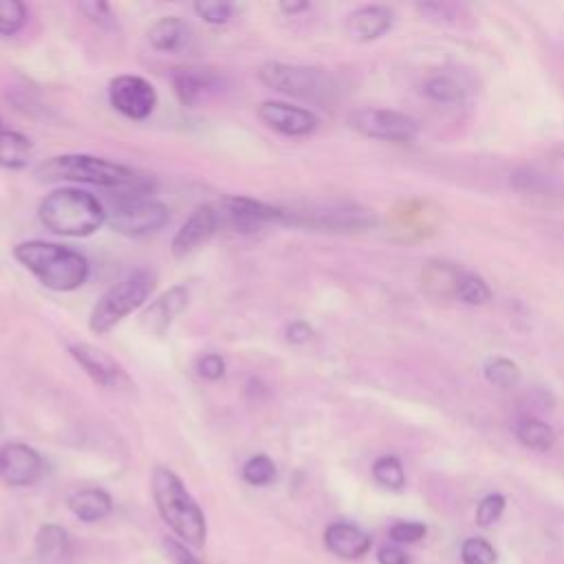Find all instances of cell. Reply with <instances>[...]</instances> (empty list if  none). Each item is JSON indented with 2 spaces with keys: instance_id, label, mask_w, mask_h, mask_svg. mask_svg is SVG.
Masks as SVG:
<instances>
[{
  "instance_id": "277c9868",
  "label": "cell",
  "mask_w": 564,
  "mask_h": 564,
  "mask_svg": "<svg viewBox=\"0 0 564 564\" xmlns=\"http://www.w3.org/2000/svg\"><path fill=\"white\" fill-rule=\"evenodd\" d=\"M40 181H73L99 187H126L137 181L134 170L128 165L93 156V154H57L35 167Z\"/></svg>"
},
{
  "instance_id": "44dd1931",
  "label": "cell",
  "mask_w": 564,
  "mask_h": 564,
  "mask_svg": "<svg viewBox=\"0 0 564 564\" xmlns=\"http://www.w3.org/2000/svg\"><path fill=\"white\" fill-rule=\"evenodd\" d=\"M33 156V143L29 137L15 130H0V167L22 170Z\"/></svg>"
},
{
  "instance_id": "ab89813d",
  "label": "cell",
  "mask_w": 564,
  "mask_h": 564,
  "mask_svg": "<svg viewBox=\"0 0 564 564\" xmlns=\"http://www.w3.org/2000/svg\"><path fill=\"white\" fill-rule=\"evenodd\" d=\"M0 130H2V126H0Z\"/></svg>"
},
{
  "instance_id": "83f0119b",
  "label": "cell",
  "mask_w": 564,
  "mask_h": 564,
  "mask_svg": "<svg viewBox=\"0 0 564 564\" xmlns=\"http://www.w3.org/2000/svg\"><path fill=\"white\" fill-rule=\"evenodd\" d=\"M26 22V7L20 0H0V35H15Z\"/></svg>"
},
{
  "instance_id": "4fadbf2b",
  "label": "cell",
  "mask_w": 564,
  "mask_h": 564,
  "mask_svg": "<svg viewBox=\"0 0 564 564\" xmlns=\"http://www.w3.org/2000/svg\"><path fill=\"white\" fill-rule=\"evenodd\" d=\"M220 229V216L216 205H200L196 207L189 218L178 227L172 238V256L185 258L196 251L203 242H207Z\"/></svg>"
},
{
  "instance_id": "3957f363",
  "label": "cell",
  "mask_w": 564,
  "mask_h": 564,
  "mask_svg": "<svg viewBox=\"0 0 564 564\" xmlns=\"http://www.w3.org/2000/svg\"><path fill=\"white\" fill-rule=\"evenodd\" d=\"M152 496L161 518L172 527V531L192 546H203L207 535V524L200 507L185 489L183 480L170 467H154L152 471Z\"/></svg>"
},
{
  "instance_id": "4dcf8cb0",
  "label": "cell",
  "mask_w": 564,
  "mask_h": 564,
  "mask_svg": "<svg viewBox=\"0 0 564 564\" xmlns=\"http://www.w3.org/2000/svg\"><path fill=\"white\" fill-rule=\"evenodd\" d=\"M194 13L207 22V24H227L231 13H234V4L231 2H218V0H200L194 4Z\"/></svg>"
},
{
  "instance_id": "2e32d148",
  "label": "cell",
  "mask_w": 564,
  "mask_h": 564,
  "mask_svg": "<svg viewBox=\"0 0 564 564\" xmlns=\"http://www.w3.org/2000/svg\"><path fill=\"white\" fill-rule=\"evenodd\" d=\"M394 13L383 4H364L346 15L344 29L355 42H372L392 29Z\"/></svg>"
},
{
  "instance_id": "d4e9b609",
  "label": "cell",
  "mask_w": 564,
  "mask_h": 564,
  "mask_svg": "<svg viewBox=\"0 0 564 564\" xmlns=\"http://www.w3.org/2000/svg\"><path fill=\"white\" fill-rule=\"evenodd\" d=\"M372 478L386 487V489H392V491H399L403 489L405 485V471H403V465L397 456L392 454H386V456H379L372 465Z\"/></svg>"
},
{
  "instance_id": "6da1fadb",
  "label": "cell",
  "mask_w": 564,
  "mask_h": 564,
  "mask_svg": "<svg viewBox=\"0 0 564 564\" xmlns=\"http://www.w3.org/2000/svg\"><path fill=\"white\" fill-rule=\"evenodd\" d=\"M13 258L31 271L42 286L51 291H75L90 273L86 256L75 249L46 242V240H22L13 247Z\"/></svg>"
},
{
  "instance_id": "ffe728a7",
  "label": "cell",
  "mask_w": 564,
  "mask_h": 564,
  "mask_svg": "<svg viewBox=\"0 0 564 564\" xmlns=\"http://www.w3.org/2000/svg\"><path fill=\"white\" fill-rule=\"evenodd\" d=\"M68 507L70 511L84 520V522H97L101 518H106L112 509V500L108 496V491L99 489V487H86L75 491L68 498Z\"/></svg>"
},
{
  "instance_id": "7a4b0ae2",
  "label": "cell",
  "mask_w": 564,
  "mask_h": 564,
  "mask_svg": "<svg viewBox=\"0 0 564 564\" xmlns=\"http://www.w3.org/2000/svg\"><path fill=\"white\" fill-rule=\"evenodd\" d=\"M40 223L55 236L86 238L106 225V209L97 196L77 187L46 194L37 207Z\"/></svg>"
},
{
  "instance_id": "74e56055",
  "label": "cell",
  "mask_w": 564,
  "mask_h": 564,
  "mask_svg": "<svg viewBox=\"0 0 564 564\" xmlns=\"http://www.w3.org/2000/svg\"><path fill=\"white\" fill-rule=\"evenodd\" d=\"M311 326L308 324H304V322H293V324H289V328H286V339L289 341H293V344H304L308 337H311Z\"/></svg>"
},
{
  "instance_id": "d6986e66",
  "label": "cell",
  "mask_w": 564,
  "mask_h": 564,
  "mask_svg": "<svg viewBox=\"0 0 564 564\" xmlns=\"http://www.w3.org/2000/svg\"><path fill=\"white\" fill-rule=\"evenodd\" d=\"M324 542L330 553L346 560L361 557L370 549V538L359 527L348 522H333L324 533Z\"/></svg>"
},
{
  "instance_id": "4316f807",
  "label": "cell",
  "mask_w": 564,
  "mask_h": 564,
  "mask_svg": "<svg viewBox=\"0 0 564 564\" xmlns=\"http://www.w3.org/2000/svg\"><path fill=\"white\" fill-rule=\"evenodd\" d=\"M242 478H245L249 485L264 487V485H269V482L275 480V465H273V460H271L267 454H256V456H251V458L242 465Z\"/></svg>"
},
{
  "instance_id": "30bf717a",
  "label": "cell",
  "mask_w": 564,
  "mask_h": 564,
  "mask_svg": "<svg viewBox=\"0 0 564 564\" xmlns=\"http://www.w3.org/2000/svg\"><path fill=\"white\" fill-rule=\"evenodd\" d=\"M110 106L128 119H148L159 101L154 86L139 75H119L108 84Z\"/></svg>"
},
{
  "instance_id": "f546056e",
  "label": "cell",
  "mask_w": 564,
  "mask_h": 564,
  "mask_svg": "<svg viewBox=\"0 0 564 564\" xmlns=\"http://www.w3.org/2000/svg\"><path fill=\"white\" fill-rule=\"evenodd\" d=\"M425 95L434 101H441V104H449V101H458L463 97V90L460 86L452 79V77H445V75H438V77H432L425 82L423 86Z\"/></svg>"
},
{
  "instance_id": "836d02e7",
  "label": "cell",
  "mask_w": 564,
  "mask_h": 564,
  "mask_svg": "<svg viewBox=\"0 0 564 564\" xmlns=\"http://www.w3.org/2000/svg\"><path fill=\"white\" fill-rule=\"evenodd\" d=\"M425 535V524L421 522H394L390 527V538L399 544L419 542Z\"/></svg>"
},
{
  "instance_id": "ac0fdd59",
  "label": "cell",
  "mask_w": 564,
  "mask_h": 564,
  "mask_svg": "<svg viewBox=\"0 0 564 564\" xmlns=\"http://www.w3.org/2000/svg\"><path fill=\"white\" fill-rule=\"evenodd\" d=\"M187 297L189 293L185 286H172L150 304V308L143 315V322L154 335H165L174 317H178V313L187 306Z\"/></svg>"
},
{
  "instance_id": "8fae6325",
  "label": "cell",
  "mask_w": 564,
  "mask_h": 564,
  "mask_svg": "<svg viewBox=\"0 0 564 564\" xmlns=\"http://www.w3.org/2000/svg\"><path fill=\"white\" fill-rule=\"evenodd\" d=\"M258 117L275 132L284 137H306L313 134L319 126V119L313 110L293 106L286 101L267 99L258 106Z\"/></svg>"
},
{
  "instance_id": "e575fe53",
  "label": "cell",
  "mask_w": 564,
  "mask_h": 564,
  "mask_svg": "<svg viewBox=\"0 0 564 564\" xmlns=\"http://www.w3.org/2000/svg\"><path fill=\"white\" fill-rule=\"evenodd\" d=\"M79 9H82L93 22H97L99 26L112 29V26L117 24V22H115V13H112V9H110L106 2L88 0V2H79Z\"/></svg>"
},
{
  "instance_id": "52a82bcc",
  "label": "cell",
  "mask_w": 564,
  "mask_h": 564,
  "mask_svg": "<svg viewBox=\"0 0 564 564\" xmlns=\"http://www.w3.org/2000/svg\"><path fill=\"white\" fill-rule=\"evenodd\" d=\"M170 220V209L145 196H117L106 212V225L128 238H141L159 231Z\"/></svg>"
},
{
  "instance_id": "7402d4cb",
  "label": "cell",
  "mask_w": 564,
  "mask_h": 564,
  "mask_svg": "<svg viewBox=\"0 0 564 564\" xmlns=\"http://www.w3.org/2000/svg\"><path fill=\"white\" fill-rule=\"evenodd\" d=\"M513 434L516 438L529 447V449H535V452H546L553 447L555 443V432L549 423L540 421V419H533V416H524V419H518L516 425H513Z\"/></svg>"
},
{
  "instance_id": "8992f818",
  "label": "cell",
  "mask_w": 564,
  "mask_h": 564,
  "mask_svg": "<svg viewBox=\"0 0 564 564\" xmlns=\"http://www.w3.org/2000/svg\"><path fill=\"white\" fill-rule=\"evenodd\" d=\"M258 79L282 95L311 101H326L337 93L335 77L324 68L315 66L264 62L258 68Z\"/></svg>"
},
{
  "instance_id": "cb8c5ba5",
  "label": "cell",
  "mask_w": 564,
  "mask_h": 564,
  "mask_svg": "<svg viewBox=\"0 0 564 564\" xmlns=\"http://www.w3.org/2000/svg\"><path fill=\"white\" fill-rule=\"evenodd\" d=\"M485 379L496 388H511L520 381V368L507 357H491L482 366Z\"/></svg>"
},
{
  "instance_id": "484cf974",
  "label": "cell",
  "mask_w": 564,
  "mask_h": 564,
  "mask_svg": "<svg viewBox=\"0 0 564 564\" xmlns=\"http://www.w3.org/2000/svg\"><path fill=\"white\" fill-rule=\"evenodd\" d=\"M66 531L57 524H44L37 531V553L42 560H57L66 553Z\"/></svg>"
},
{
  "instance_id": "9c48e42d",
  "label": "cell",
  "mask_w": 564,
  "mask_h": 564,
  "mask_svg": "<svg viewBox=\"0 0 564 564\" xmlns=\"http://www.w3.org/2000/svg\"><path fill=\"white\" fill-rule=\"evenodd\" d=\"M216 209L220 227H229L234 231H253L264 223H291L286 209L247 196H225Z\"/></svg>"
},
{
  "instance_id": "d6a6232c",
  "label": "cell",
  "mask_w": 564,
  "mask_h": 564,
  "mask_svg": "<svg viewBox=\"0 0 564 564\" xmlns=\"http://www.w3.org/2000/svg\"><path fill=\"white\" fill-rule=\"evenodd\" d=\"M196 372L207 381H218L225 375V359L216 352H207L196 359Z\"/></svg>"
},
{
  "instance_id": "603a6c76",
  "label": "cell",
  "mask_w": 564,
  "mask_h": 564,
  "mask_svg": "<svg viewBox=\"0 0 564 564\" xmlns=\"http://www.w3.org/2000/svg\"><path fill=\"white\" fill-rule=\"evenodd\" d=\"M454 295H456L460 302H465V304L480 306V304H485V302L491 300V289H489V284H487L480 275L469 273V271H460Z\"/></svg>"
},
{
  "instance_id": "5bb4252c",
  "label": "cell",
  "mask_w": 564,
  "mask_h": 564,
  "mask_svg": "<svg viewBox=\"0 0 564 564\" xmlns=\"http://www.w3.org/2000/svg\"><path fill=\"white\" fill-rule=\"evenodd\" d=\"M172 88L183 106L196 108L220 90V77L207 68L185 66L172 73Z\"/></svg>"
},
{
  "instance_id": "f35d334b",
  "label": "cell",
  "mask_w": 564,
  "mask_h": 564,
  "mask_svg": "<svg viewBox=\"0 0 564 564\" xmlns=\"http://www.w3.org/2000/svg\"><path fill=\"white\" fill-rule=\"evenodd\" d=\"M311 4L308 2H304V0H284V2H280V11L282 13H286V15H295V13H302V11H306Z\"/></svg>"
},
{
  "instance_id": "8d00e7d4",
  "label": "cell",
  "mask_w": 564,
  "mask_h": 564,
  "mask_svg": "<svg viewBox=\"0 0 564 564\" xmlns=\"http://www.w3.org/2000/svg\"><path fill=\"white\" fill-rule=\"evenodd\" d=\"M377 560L379 564H408V555L399 546H383Z\"/></svg>"
},
{
  "instance_id": "1f68e13d",
  "label": "cell",
  "mask_w": 564,
  "mask_h": 564,
  "mask_svg": "<svg viewBox=\"0 0 564 564\" xmlns=\"http://www.w3.org/2000/svg\"><path fill=\"white\" fill-rule=\"evenodd\" d=\"M505 511V496L500 494H487L480 502H478V509H476V520L480 527H491L494 522L500 520Z\"/></svg>"
},
{
  "instance_id": "5b68a950",
  "label": "cell",
  "mask_w": 564,
  "mask_h": 564,
  "mask_svg": "<svg viewBox=\"0 0 564 564\" xmlns=\"http://www.w3.org/2000/svg\"><path fill=\"white\" fill-rule=\"evenodd\" d=\"M154 289V273L148 269H137L130 275L115 282L108 291L101 293V297L95 302L88 328L95 335H104L112 330L123 317L134 313L139 306H143Z\"/></svg>"
},
{
  "instance_id": "ba28073f",
  "label": "cell",
  "mask_w": 564,
  "mask_h": 564,
  "mask_svg": "<svg viewBox=\"0 0 564 564\" xmlns=\"http://www.w3.org/2000/svg\"><path fill=\"white\" fill-rule=\"evenodd\" d=\"M348 126L368 137L379 141H392V143H408L416 137V121L399 110L390 108H357L348 115Z\"/></svg>"
},
{
  "instance_id": "9a60e30c",
  "label": "cell",
  "mask_w": 564,
  "mask_h": 564,
  "mask_svg": "<svg viewBox=\"0 0 564 564\" xmlns=\"http://www.w3.org/2000/svg\"><path fill=\"white\" fill-rule=\"evenodd\" d=\"M70 357L84 368V372L99 386L104 388H117L119 381L123 379V370L121 366L101 348L79 341V344H70L68 346Z\"/></svg>"
},
{
  "instance_id": "7c38bea8",
  "label": "cell",
  "mask_w": 564,
  "mask_h": 564,
  "mask_svg": "<svg viewBox=\"0 0 564 564\" xmlns=\"http://www.w3.org/2000/svg\"><path fill=\"white\" fill-rule=\"evenodd\" d=\"M42 456L26 443L0 447V480L9 487H29L42 476Z\"/></svg>"
},
{
  "instance_id": "e0dca14e",
  "label": "cell",
  "mask_w": 564,
  "mask_h": 564,
  "mask_svg": "<svg viewBox=\"0 0 564 564\" xmlns=\"http://www.w3.org/2000/svg\"><path fill=\"white\" fill-rule=\"evenodd\" d=\"M189 40H192V29L178 15H165L148 29L150 46L161 53H178L189 44Z\"/></svg>"
},
{
  "instance_id": "d590c367",
  "label": "cell",
  "mask_w": 564,
  "mask_h": 564,
  "mask_svg": "<svg viewBox=\"0 0 564 564\" xmlns=\"http://www.w3.org/2000/svg\"><path fill=\"white\" fill-rule=\"evenodd\" d=\"M165 546H167V551L172 553V557H174L176 564H200L181 542H176V540H165Z\"/></svg>"
},
{
  "instance_id": "f1b7e54d",
  "label": "cell",
  "mask_w": 564,
  "mask_h": 564,
  "mask_svg": "<svg viewBox=\"0 0 564 564\" xmlns=\"http://www.w3.org/2000/svg\"><path fill=\"white\" fill-rule=\"evenodd\" d=\"M463 564H496L494 546L482 538H467L460 544Z\"/></svg>"
}]
</instances>
